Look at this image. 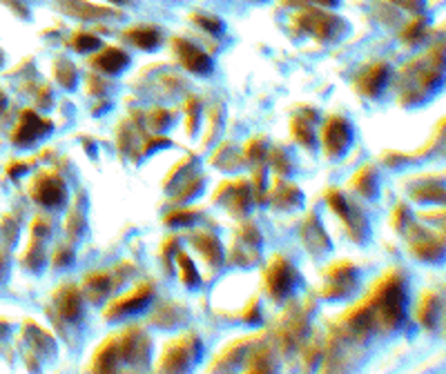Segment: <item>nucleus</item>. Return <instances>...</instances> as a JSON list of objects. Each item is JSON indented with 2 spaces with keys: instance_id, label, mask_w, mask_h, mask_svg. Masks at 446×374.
<instances>
[{
  "instance_id": "nucleus-1",
  "label": "nucleus",
  "mask_w": 446,
  "mask_h": 374,
  "mask_svg": "<svg viewBox=\"0 0 446 374\" xmlns=\"http://www.w3.org/2000/svg\"><path fill=\"white\" fill-rule=\"evenodd\" d=\"M364 303L368 312H371L375 330H384V332L395 330L404 321V312H406L404 274L397 270H389L377 281L371 296Z\"/></svg>"
},
{
  "instance_id": "nucleus-2",
  "label": "nucleus",
  "mask_w": 446,
  "mask_h": 374,
  "mask_svg": "<svg viewBox=\"0 0 446 374\" xmlns=\"http://www.w3.org/2000/svg\"><path fill=\"white\" fill-rule=\"evenodd\" d=\"M442 47L431 50L422 59L409 63L400 70L402 94L400 101L404 103H422L426 94H431L442 81Z\"/></svg>"
},
{
  "instance_id": "nucleus-3",
  "label": "nucleus",
  "mask_w": 446,
  "mask_h": 374,
  "mask_svg": "<svg viewBox=\"0 0 446 374\" xmlns=\"http://www.w3.org/2000/svg\"><path fill=\"white\" fill-rule=\"evenodd\" d=\"M293 23L297 30L313 34L319 41H335V38L346 30V23L333 12H322V9H302L297 12Z\"/></svg>"
},
{
  "instance_id": "nucleus-4",
  "label": "nucleus",
  "mask_w": 446,
  "mask_h": 374,
  "mask_svg": "<svg viewBox=\"0 0 446 374\" xmlns=\"http://www.w3.org/2000/svg\"><path fill=\"white\" fill-rule=\"evenodd\" d=\"M201 354V343L195 334H183V337L174 339L168 343L166 352L159 361L161 372H183L190 370V366L199 359Z\"/></svg>"
},
{
  "instance_id": "nucleus-5",
  "label": "nucleus",
  "mask_w": 446,
  "mask_h": 374,
  "mask_svg": "<svg viewBox=\"0 0 446 374\" xmlns=\"http://www.w3.org/2000/svg\"><path fill=\"white\" fill-rule=\"evenodd\" d=\"M404 229H406V238H409L411 252L420 261L435 263L444 256V236L435 232V229H429L424 225H413V223H409Z\"/></svg>"
},
{
  "instance_id": "nucleus-6",
  "label": "nucleus",
  "mask_w": 446,
  "mask_h": 374,
  "mask_svg": "<svg viewBox=\"0 0 446 374\" xmlns=\"http://www.w3.org/2000/svg\"><path fill=\"white\" fill-rule=\"evenodd\" d=\"M29 194L45 207H58L65 200V180L56 169H45L32 180Z\"/></svg>"
},
{
  "instance_id": "nucleus-7",
  "label": "nucleus",
  "mask_w": 446,
  "mask_h": 374,
  "mask_svg": "<svg viewBox=\"0 0 446 374\" xmlns=\"http://www.w3.org/2000/svg\"><path fill=\"white\" fill-rule=\"evenodd\" d=\"M295 283H297V270L286 256H275L270 261L268 270H266V287L273 299L281 301L295 290Z\"/></svg>"
},
{
  "instance_id": "nucleus-8",
  "label": "nucleus",
  "mask_w": 446,
  "mask_h": 374,
  "mask_svg": "<svg viewBox=\"0 0 446 374\" xmlns=\"http://www.w3.org/2000/svg\"><path fill=\"white\" fill-rule=\"evenodd\" d=\"M357 287V267L351 261H339L326 270V285L324 296L326 299H344L353 294Z\"/></svg>"
},
{
  "instance_id": "nucleus-9",
  "label": "nucleus",
  "mask_w": 446,
  "mask_h": 374,
  "mask_svg": "<svg viewBox=\"0 0 446 374\" xmlns=\"http://www.w3.org/2000/svg\"><path fill=\"white\" fill-rule=\"evenodd\" d=\"M130 272V265L123 263L119 270H112V272H94V274H87L85 281H83V294L87 296L90 301L99 303L103 299H108V296L114 292V287H119L125 276Z\"/></svg>"
},
{
  "instance_id": "nucleus-10",
  "label": "nucleus",
  "mask_w": 446,
  "mask_h": 374,
  "mask_svg": "<svg viewBox=\"0 0 446 374\" xmlns=\"http://www.w3.org/2000/svg\"><path fill=\"white\" fill-rule=\"evenodd\" d=\"M326 200H328V205H331L333 212L337 216H342V220L346 223L348 234H351L355 241H362L364 234H366V218H364V214L360 212V209L348 203L346 196L339 189H328L326 191Z\"/></svg>"
},
{
  "instance_id": "nucleus-11",
  "label": "nucleus",
  "mask_w": 446,
  "mask_h": 374,
  "mask_svg": "<svg viewBox=\"0 0 446 374\" xmlns=\"http://www.w3.org/2000/svg\"><path fill=\"white\" fill-rule=\"evenodd\" d=\"M152 294H154V287L150 283L137 285L128 294L116 296V299L108 305V308H105V319L112 321V319H119V316H125V314H132V312L143 310L145 305L152 301Z\"/></svg>"
},
{
  "instance_id": "nucleus-12",
  "label": "nucleus",
  "mask_w": 446,
  "mask_h": 374,
  "mask_svg": "<svg viewBox=\"0 0 446 374\" xmlns=\"http://www.w3.org/2000/svg\"><path fill=\"white\" fill-rule=\"evenodd\" d=\"M52 132V123L43 118V116H38L36 112L32 110H25L21 114V118H18L16 123V127L12 132V143L18 147H27V145H32L34 141H38L41 136H45V134H50Z\"/></svg>"
},
{
  "instance_id": "nucleus-13",
  "label": "nucleus",
  "mask_w": 446,
  "mask_h": 374,
  "mask_svg": "<svg viewBox=\"0 0 446 374\" xmlns=\"http://www.w3.org/2000/svg\"><path fill=\"white\" fill-rule=\"evenodd\" d=\"M351 125H348L342 116H331L324 123L322 129V143H324V152L328 158H337L342 156L346 147L351 145Z\"/></svg>"
},
{
  "instance_id": "nucleus-14",
  "label": "nucleus",
  "mask_w": 446,
  "mask_h": 374,
  "mask_svg": "<svg viewBox=\"0 0 446 374\" xmlns=\"http://www.w3.org/2000/svg\"><path fill=\"white\" fill-rule=\"evenodd\" d=\"M54 314L65 323H76L83 314V292L76 285L58 287L52 296Z\"/></svg>"
},
{
  "instance_id": "nucleus-15",
  "label": "nucleus",
  "mask_w": 446,
  "mask_h": 374,
  "mask_svg": "<svg viewBox=\"0 0 446 374\" xmlns=\"http://www.w3.org/2000/svg\"><path fill=\"white\" fill-rule=\"evenodd\" d=\"M121 357L123 361L134 363V366H145L150 357V341L141 328H128L119 334Z\"/></svg>"
},
{
  "instance_id": "nucleus-16",
  "label": "nucleus",
  "mask_w": 446,
  "mask_h": 374,
  "mask_svg": "<svg viewBox=\"0 0 446 374\" xmlns=\"http://www.w3.org/2000/svg\"><path fill=\"white\" fill-rule=\"evenodd\" d=\"M174 54L181 63V67H186L192 74H208L212 70V61L206 52H201L197 45L188 43L186 38H174L172 41Z\"/></svg>"
},
{
  "instance_id": "nucleus-17",
  "label": "nucleus",
  "mask_w": 446,
  "mask_h": 374,
  "mask_svg": "<svg viewBox=\"0 0 446 374\" xmlns=\"http://www.w3.org/2000/svg\"><path fill=\"white\" fill-rule=\"evenodd\" d=\"M306 319H308V310H290L286 312L284 321H281L279 328V343L281 348H293L299 343V339L304 337L306 332Z\"/></svg>"
},
{
  "instance_id": "nucleus-18",
  "label": "nucleus",
  "mask_w": 446,
  "mask_h": 374,
  "mask_svg": "<svg viewBox=\"0 0 446 374\" xmlns=\"http://www.w3.org/2000/svg\"><path fill=\"white\" fill-rule=\"evenodd\" d=\"M56 3L67 16L81 18V21H103V18L114 16L112 9L92 5V3H87V0H56ZM116 16H119V14H116Z\"/></svg>"
},
{
  "instance_id": "nucleus-19",
  "label": "nucleus",
  "mask_w": 446,
  "mask_h": 374,
  "mask_svg": "<svg viewBox=\"0 0 446 374\" xmlns=\"http://www.w3.org/2000/svg\"><path fill=\"white\" fill-rule=\"evenodd\" d=\"M121 361H123V357H121L119 334H114V337L105 339V343L101 345L99 350H96L92 370L94 372H116V368H119Z\"/></svg>"
},
{
  "instance_id": "nucleus-20",
  "label": "nucleus",
  "mask_w": 446,
  "mask_h": 374,
  "mask_svg": "<svg viewBox=\"0 0 446 374\" xmlns=\"http://www.w3.org/2000/svg\"><path fill=\"white\" fill-rule=\"evenodd\" d=\"M302 241L306 243V247L310 249L313 254H324L331 249V241H328V234L324 225L319 223V218L315 214H310L304 220V227H302Z\"/></svg>"
},
{
  "instance_id": "nucleus-21",
  "label": "nucleus",
  "mask_w": 446,
  "mask_h": 374,
  "mask_svg": "<svg viewBox=\"0 0 446 374\" xmlns=\"http://www.w3.org/2000/svg\"><path fill=\"white\" fill-rule=\"evenodd\" d=\"M386 79H389V67H386V63H375L357 79V90H360V94L375 98L384 90Z\"/></svg>"
},
{
  "instance_id": "nucleus-22",
  "label": "nucleus",
  "mask_w": 446,
  "mask_h": 374,
  "mask_svg": "<svg viewBox=\"0 0 446 374\" xmlns=\"http://www.w3.org/2000/svg\"><path fill=\"white\" fill-rule=\"evenodd\" d=\"M442 316V296L438 292H424L418 303V321L424 328L433 330Z\"/></svg>"
},
{
  "instance_id": "nucleus-23",
  "label": "nucleus",
  "mask_w": 446,
  "mask_h": 374,
  "mask_svg": "<svg viewBox=\"0 0 446 374\" xmlns=\"http://www.w3.org/2000/svg\"><path fill=\"white\" fill-rule=\"evenodd\" d=\"M192 243H195V247L206 256V261L212 267H219L223 263V249H221L219 238L212 232H208V229H201V232L192 236Z\"/></svg>"
},
{
  "instance_id": "nucleus-24",
  "label": "nucleus",
  "mask_w": 446,
  "mask_h": 374,
  "mask_svg": "<svg viewBox=\"0 0 446 374\" xmlns=\"http://www.w3.org/2000/svg\"><path fill=\"white\" fill-rule=\"evenodd\" d=\"M230 194L228 198V207L232 214H244L248 205H250V187L246 180H237V183H223L219 187V194Z\"/></svg>"
},
{
  "instance_id": "nucleus-25",
  "label": "nucleus",
  "mask_w": 446,
  "mask_h": 374,
  "mask_svg": "<svg viewBox=\"0 0 446 374\" xmlns=\"http://www.w3.org/2000/svg\"><path fill=\"white\" fill-rule=\"evenodd\" d=\"M235 245H241V256H237V258H241L244 263H252L259 254L261 234L257 232V227L252 223H244L239 227V238L235 241Z\"/></svg>"
},
{
  "instance_id": "nucleus-26",
  "label": "nucleus",
  "mask_w": 446,
  "mask_h": 374,
  "mask_svg": "<svg viewBox=\"0 0 446 374\" xmlns=\"http://www.w3.org/2000/svg\"><path fill=\"white\" fill-rule=\"evenodd\" d=\"M128 63H130L128 54H125L123 50H119V47H108V50L99 52L92 59V65L96 67V70H101L105 74L121 72V70H125V65H128Z\"/></svg>"
},
{
  "instance_id": "nucleus-27",
  "label": "nucleus",
  "mask_w": 446,
  "mask_h": 374,
  "mask_svg": "<svg viewBox=\"0 0 446 374\" xmlns=\"http://www.w3.org/2000/svg\"><path fill=\"white\" fill-rule=\"evenodd\" d=\"M18 236V225L12 216H5L3 223H0V279L7 272V258H9V249L14 247V241Z\"/></svg>"
},
{
  "instance_id": "nucleus-28",
  "label": "nucleus",
  "mask_w": 446,
  "mask_h": 374,
  "mask_svg": "<svg viewBox=\"0 0 446 374\" xmlns=\"http://www.w3.org/2000/svg\"><path fill=\"white\" fill-rule=\"evenodd\" d=\"M411 196L420 203H442L444 200V185L438 178H422L418 185L411 187Z\"/></svg>"
},
{
  "instance_id": "nucleus-29",
  "label": "nucleus",
  "mask_w": 446,
  "mask_h": 374,
  "mask_svg": "<svg viewBox=\"0 0 446 374\" xmlns=\"http://www.w3.org/2000/svg\"><path fill=\"white\" fill-rule=\"evenodd\" d=\"M248 372H273L275 370V354L270 345H259V348H250L248 354Z\"/></svg>"
},
{
  "instance_id": "nucleus-30",
  "label": "nucleus",
  "mask_w": 446,
  "mask_h": 374,
  "mask_svg": "<svg viewBox=\"0 0 446 374\" xmlns=\"http://www.w3.org/2000/svg\"><path fill=\"white\" fill-rule=\"evenodd\" d=\"M128 38L139 50H157L161 43V34L157 27H132Z\"/></svg>"
},
{
  "instance_id": "nucleus-31",
  "label": "nucleus",
  "mask_w": 446,
  "mask_h": 374,
  "mask_svg": "<svg viewBox=\"0 0 446 374\" xmlns=\"http://www.w3.org/2000/svg\"><path fill=\"white\" fill-rule=\"evenodd\" d=\"M43 241H45V238L32 234V243H29L27 252L23 256V265L27 267V270H32V272H41L43 270V265H45V247H43Z\"/></svg>"
},
{
  "instance_id": "nucleus-32",
  "label": "nucleus",
  "mask_w": 446,
  "mask_h": 374,
  "mask_svg": "<svg viewBox=\"0 0 446 374\" xmlns=\"http://www.w3.org/2000/svg\"><path fill=\"white\" fill-rule=\"evenodd\" d=\"M310 123H315V112H308L306 116H295L293 118L295 141L302 143L304 147H313L315 145V136H313V129H310Z\"/></svg>"
},
{
  "instance_id": "nucleus-33",
  "label": "nucleus",
  "mask_w": 446,
  "mask_h": 374,
  "mask_svg": "<svg viewBox=\"0 0 446 374\" xmlns=\"http://www.w3.org/2000/svg\"><path fill=\"white\" fill-rule=\"evenodd\" d=\"M353 189L357 191V194H362V196H375V187H377V178H375V172L371 165H364L357 174L353 176Z\"/></svg>"
},
{
  "instance_id": "nucleus-34",
  "label": "nucleus",
  "mask_w": 446,
  "mask_h": 374,
  "mask_svg": "<svg viewBox=\"0 0 446 374\" xmlns=\"http://www.w3.org/2000/svg\"><path fill=\"white\" fill-rule=\"evenodd\" d=\"M299 200H302V194H299V189L295 185H286V183H279L275 189H273V203L279 207V209H290L295 207Z\"/></svg>"
},
{
  "instance_id": "nucleus-35",
  "label": "nucleus",
  "mask_w": 446,
  "mask_h": 374,
  "mask_svg": "<svg viewBox=\"0 0 446 374\" xmlns=\"http://www.w3.org/2000/svg\"><path fill=\"white\" fill-rule=\"evenodd\" d=\"M252 339H255V337H248V339H244V341H237L235 345H230L228 350H223V354L219 357V361L215 363V370H230V366H235V363L239 361L241 352L248 350V345H250Z\"/></svg>"
},
{
  "instance_id": "nucleus-36",
  "label": "nucleus",
  "mask_w": 446,
  "mask_h": 374,
  "mask_svg": "<svg viewBox=\"0 0 446 374\" xmlns=\"http://www.w3.org/2000/svg\"><path fill=\"white\" fill-rule=\"evenodd\" d=\"M177 261H179V267H181V281H183V285L197 287L201 283V279H199V272H197V267H195V261H192V258L188 254H183V252L177 254Z\"/></svg>"
},
{
  "instance_id": "nucleus-37",
  "label": "nucleus",
  "mask_w": 446,
  "mask_h": 374,
  "mask_svg": "<svg viewBox=\"0 0 446 374\" xmlns=\"http://www.w3.org/2000/svg\"><path fill=\"white\" fill-rule=\"evenodd\" d=\"M56 79H58V83L63 85V87L72 90L76 85V67L70 61H65V59L58 61L56 63Z\"/></svg>"
},
{
  "instance_id": "nucleus-38",
  "label": "nucleus",
  "mask_w": 446,
  "mask_h": 374,
  "mask_svg": "<svg viewBox=\"0 0 446 374\" xmlns=\"http://www.w3.org/2000/svg\"><path fill=\"white\" fill-rule=\"evenodd\" d=\"M72 47L76 52H92V50H99L101 41L96 36L87 34V32H76L74 38H72Z\"/></svg>"
},
{
  "instance_id": "nucleus-39",
  "label": "nucleus",
  "mask_w": 446,
  "mask_h": 374,
  "mask_svg": "<svg viewBox=\"0 0 446 374\" xmlns=\"http://www.w3.org/2000/svg\"><path fill=\"white\" fill-rule=\"evenodd\" d=\"M195 218H197V212H192V209H186V207H179V209H172V212L166 216V223L168 225H190Z\"/></svg>"
},
{
  "instance_id": "nucleus-40",
  "label": "nucleus",
  "mask_w": 446,
  "mask_h": 374,
  "mask_svg": "<svg viewBox=\"0 0 446 374\" xmlns=\"http://www.w3.org/2000/svg\"><path fill=\"white\" fill-rule=\"evenodd\" d=\"M192 21H195L201 30H206L210 34H221L223 32V25L219 18H212V16H203V14H195L192 16Z\"/></svg>"
},
{
  "instance_id": "nucleus-41",
  "label": "nucleus",
  "mask_w": 446,
  "mask_h": 374,
  "mask_svg": "<svg viewBox=\"0 0 446 374\" xmlns=\"http://www.w3.org/2000/svg\"><path fill=\"white\" fill-rule=\"evenodd\" d=\"M74 207H76V209H72L70 216H67V220H65V227H67V232H70L72 236H79V234L83 232L85 218H83V214H81L79 205H74Z\"/></svg>"
},
{
  "instance_id": "nucleus-42",
  "label": "nucleus",
  "mask_w": 446,
  "mask_h": 374,
  "mask_svg": "<svg viewBox=\"0 0 446 374\" xmlns=\"http://www.w3.org/2000/svg\"><path fill=\"white\" fill-rule=\"evenodd\" d=\"M172 121V114L166 112V110H152L148 114V125L152 129H163V127H168Z\"/></svg>"
},
{
  "instance_id": "nucleus-43",
  "label": "nucleus",
  "mask_w": 446,
  "mask_h": 374,
  "mask_svg": "<svg viewBox=\"0 0 446 374\" xmlns=\"http://www.w3.org/2000/svg\"><path fill=\"white\" fill-rule=\"evenodd\" d=\"M422 36H424V21H422V18H420V21L411 23V25L402 32V38H404L406 43H418Z\"/></svg>"
},
{
  "instance_id": "nucleus-44",
  "label": "nucleus",
  "mask_w": 446,
  "mask_h": 374,
  "mask_svg": "<svg viewBox=\"0 0 446 374\" xmlns=\"http://www.w3.org/2000/svg\"><path fill=\"white\" fill-rule=\"evenodd\" d=\"M244 154L248 160H259L261 156H264V138H252L246 143V147H244Z\"/></svg>"
},
{
  "instance_id": "nucleus-45",
  "label": "nucleus",
  "mask_w": 446,
  "mask_h": 374,
  "mask_svg": "<svg viewBox=\"0 0 446 374\" xmlns=\"http://www.w3.org/2000/svg\"><path fill=\"white\" fill-rule=\"evenodd\" d=\"M411 223V212L406 205H397L395 212H393V227L395 229H404L406 225Z\"/></svg>"
},
{
  "instance_id": "nucleus-46",
  "label": "nucleus",
  "mask_w": 446,
  "mask_h": 374,
  "mask_svg": "<svg viewBox=\"0 0 446 374\" xmlns=\"http://www.w3.org/2000/svg\"><path fill=\"white\" fill-rule=\"evenodd\" d=\"M199 110H201V103L197 101V98H188V103H186V112H188V116H190V125H188V132L190 134H195V129H197V116H199Z\"/></svg>"
},
{
  "instance_id": "nucleus-47",
  "label": "nucleus",
  "mask_w": 446,
  "mask_h": 374,
  "mask_svg": "<svg viewBox=\"0 0 446 374\" xmlns=\"http://www.w3.org/2000/svg\"><path fill=\"white\" fill-rule=\"evenodd\" d=\"M32 234L34 236H41V238H47L50 236V220L47 218H43V216H36L34 220H32Z\"/></svg>"
},
{
  "instance_id": "nucleus-48",
  "label": "nucleus",
  "mask_w": 446,
  "mask_h": 374,
  "mask_svg": "<svg viewBox=\"0 0 446 374\" xmlns=\"http://www.w3.org/2000/svg\"><path fill=\"white\" fill-rule=\"evenodd\" d=\"M72 258H74L72 247H70V245H63V247H58V252H56V256H54V265H56V267H61V265H70Z\"/></svg>"
},
{
  "instance_id": "nucleus-49",
  "label": "nucleus",
  "mask_w": 446,
  "mask_h": 374,
  "mask_svg": "<svg viewBox=\"0 0 446 374\" xmlns=\"http://www.w3.org/2000/svg\"><path fill=\"white\" fill-rule=\"evenodd\" d=\"M259 319H261V308H259L257 299H252V301L248 303V308L244 310V321H246V323H257Z\"/></svg>"
},
{
  "instance_id": "nucleus-50",
  "label": "nucleus",
  "mask_w": 446,
  "mask_h": 374,
  "mask_svg": "<svg viewBox=\"0 0 446 374\" xmlns=\"http://www.w3.org/2000/svg\"><path fill=\"white\" fill-rule=\"evenodd\" d=\"M273 165H275L277 172H281V174H288V169H290V163H288V158L284 156V152H275Z\"/></svg>"
},
{
  "instance_id": "nucleus-51",
  "label": "nucleus",
  "mask_w": 446,
  "mask_h": 374,
  "mask_svg": "<svg viewBox=\"0 0 446 374\" xmlns=\"http://www.w3.org/2000/svg\"><path fill=\"white\" fill-rule=\"evenodd\" d=\"M393 3H395L397 7L406 9V12H413V14L422 12V0H393Z\"/></svg>"
},
{
  "instance_id": "nucleus-52",
  "label": "nucleus",
  "mask_w": 446,
  "mask_h": 374,
  "mask_svg": "<svg viewBox=\"0 0 446 374\" xmlns=\"http://www.w3.org/2000/svg\"><path fill=\"white\" fill-rule=\"evenodd\" d=\"M168 143H170L168 138H161V136H152V138H150L148 143H145L143 152H145V154H150V152H154V149H157V147H161V145H168Z\"/></svg>"
},
{
  "instance_id": "nucleus-53",
  "label": "nucleus",
  "mask_w": 446,
  "mask_h": 374,
  "mask_svg": "<svg viewBox=\"0 0 446 374\" xmlns=\"http://www.w3.org/2000/svg\"><path fill=\"white\" fill-rule=\"evenodd\" d=\"M3 3H5L7 7H12L18 16H23V18L27 16V9H25V5L21 3V0H3Z\"/></svg>"
},
{
  "instance_id": "nucleus-54",
  "label": "nucleus",
  "mask_w": 446,
  "mask_h": 374,
  "mask_svg": "<svg viewBox=\"0 0 446 374\" xmlns=\"http://www.w3.org/2000/svg\"><path fill=\"white\" fill-rule=\"evenodd\" d=\"M27 167H29L27 163H12V165L7 167V174L9 176H18V174H23Z\"/></svg>"
},
{
  "instance_id": "nucleus-55",
  "label": "nucleus",
  "mask_w": 446,
  "mask_h": 374,
  "mask_svg": "<svg viewBox=\"0 0 446 374\" xmlns=\"http://www.w3.org/2000/svg\"><path fill=\"white\" fill-rule=\"evenodd\" d=\"M286 3H297V5H302V3H313V5H326V7H333L337 0H286Z\"/></svg>"
},
{
  "instance_id": "nucleus-56",
  "label": "nucleus",
  "mask_w": 446,
  "mask_h": 374,
  "mask_svg": "<svg viewBox=\"0 0 446 374\" xmlns=\"http://www.w3.org/2000/svg\"><path fill=\"white\" fill-rule=\"evenodd\" d=\"M5 107H7V96H5L3 90H0V114L5 112Z\"/></svg>"
},
{
  "instance_id": "nucleus-57",
  "label": "nucleus",
  "mask_w": 446,
  "mask_h": 374,
  "mask_svg": "<svg viewBox=\"0 0 446 374\" xmlns=\"http://www.w3.org/2000/svg\"><path fill=\"white\" fill-rule=\"evenodd\" d=\"M110 3H116V5H125V3H130V0H110Z\"/></svg>"
},
{
  "instance_id": "nucleus-58",
  "label": "nucleus",
  "mask_w": 446,
  "mask_h": 374,
  "mask_svg": "<svg viewBox=\"0 0 446 374\" xmlns=\"http://www.w3.org/2000/svg\"><path fill=\"white\" fill-rule=\"evenodd\" d=\"M0 65H3V52H0Z\"/></svg>"
}]
</instances>
